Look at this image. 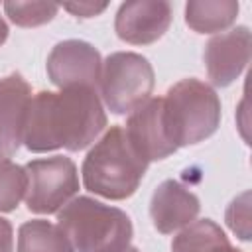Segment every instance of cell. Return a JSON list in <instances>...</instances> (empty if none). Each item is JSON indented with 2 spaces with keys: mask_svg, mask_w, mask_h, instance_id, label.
<instances>
[{
  "mask_svg": "<svg viewBox=\"0 0 252 252\" xmlns=\"http://www.w3.org/2000/svg\"><path fill=\"white\" fill-rule=\"evenodd\" d=\"M104 128L106 112L98 91L87 87L39 91L30 100L22 144L33 154L59 148L79 152L94 144Z\"/></svg>",
  "mask_w": 252,
  "mask_h": 252,
  "instance_id": "1",
  "label": "cell"
},
{
  "mask_svg": "<svg viewBox=\"0 0 252 252\" xmlns=\"http://www.w3.org/2000/svg\"><path fill=\"white\" fill-rule=\"evenodd\" d=\"M146 169L148 163L130 148L124 128L110 126L85 156L81 175L87 191L122 201L138 191Z\"/></svg>",
  "mask_w": 252,
  "mask_h": 252,
  "instance_id": "2",
  "label": "cell"
},
{
  "mask_svg": "<svg viewBox=\"0 0 252 252\" xmlns=\"http://www.w3.org/2000/svg\"><path fill=\"white\" fill-rule=\"evenodd\" d=\"M57 226L75 252H122L134 236L132 220L122 209L87 195L71 199L57 213Z\"/></svg>",
  "mask_w": 252,
  "mask_h": 252,
  "instance_id": "3",
  "label": "cell"
},
{
  "mask_svg": "<svg viewBox=\"0 0 252 252\" xmlns=\"http://www.w3.org/2000/svg\"><path fill=\"white\" fill-rule=\"evenodd\" d=\"M161 120L175 148L195 146L220 126V98L215 89L195 77L181 79L161 96Z\"/></svg>",
  "mask_w": 252,
  "mask_h": 252,
  "instance_id": "4",
  "label": "cell"
},
{
  "mask_svg": "<svg viewBox=\"0 0 252 252\" xmlns=\"http://www.w3.org/2000/svg\"><path fill=\"white\" fill-rule=\"evenodd\" d=\"M156 75L152 63L134 51H114L102 61L98 96L116 116L130 114L152 98Z\"/></svg>",
  "mask_w": 252,
  "mask_h": 252,
  "instance_id": "5",
  "label": "cell"
},
{
  "mask_svg": "<svg viewBox=\"0 0 252 252\" xmlns=\"http://www.w3.org/2000/svg\"><path fill=\"white\" fill-rule=\"evenodd\" d=\"M28 175L26 207L30 213H59L79 193V171L71 158L51 156L32 159L24 165Z\"/></svg>",
  "mask_w": 252,
  "mask_h": 252,
  "instance_id": "6",
  "label": "cell"
},
{
  "mask_svg": "<svg viewBox=\"0 0 252 252\" xmlns=\"http://www.w3.org/2000/svg\"><path fill=\"white\" fill-rule=\"evenodd\" d=\"M45 71L57 89L87 87L98 91L102 57L98 49L89 41L65 39L51 47Z\"/></svg>",
  "mask_w": 252,
  "mask_h": 252,
  "instance_id": "7",
  "label": "cell"
},
{
  "mask_svg": "<svg viewBox=\"0 0 252 252\" xmlns=\"http://www.w3.org/2000/svg\"><path fill=\"white\" fill-rule=\"evenodd\" d=\"M250 39L248 26H236L207 41L203 61L207 77L215 87H228L242 75L250 61Z\"/></svg>",
  "mask_w": 252,
  "mask_h": 252,
  "instance_id": "8",
  "label": "cell"
},
{
  "mask_svg": "<svg viewBox=\"0 0 252 252\" xmlns=\"http://www.w3.org/2000/svg\"><path fill=\"white\" fill-rule=\"evenodd\" d=\"M171 24V4L165 0H128L114 16L116 35L132 45L158 41Z\"/></svg>",
  "mask_w": 252,
  "mask_h": 252,
  "instance_id": "9",
  "label": "cell"
},
{
  "mask_svg": "<svg viewBox=\"0 0 252 252\" xmlns=\"http://www.w3.org/2000/svg\"><path fill=\"white\" fill-rule=\"evenodd\" d=\"M130 148L146 161H161L175 154V146L169 142L161 120V96H152L142 106L132 110L124 128Z\"/></svg>",
  "mask_w": 252,
  "mask_h": 252,
  "instance_id": "10",
  "label": "cell"
},
{
  "mask_svg": "<svg viewBox=\"0 0 252 252\" xmlns=\"http://www.w3.org/2000/svg\"><path fill=\"white\" fill-rule=\"evenodd\" d=\"M32 96V87L20 73L0 79V159H10L22 146Z\"/></svg>",
  "mask_w": 252,
  "mask_h": 252,
  "instance_id": "11",
  "label": "cell"
},
{
  "mask_svg": "<svg viewBox=\"0 0 252 252\" xmlns=\"http://www.w3.org/2000/svg\"><path fill=\"white\" fill-rule=\"evenodd\" d=\"M199 211V197L175 179L161 181L150 199V219L154 228L161 234H171L191 224Z\"/></svg>",
  "mask_w": 252,
  "mask_h": 252,
  "instance_id": "12",
  "label": "cell"
},
{
  "mask_svg": "<svg viewBox=\"0 0 252 252\" xmlns=\"http://www.w3.org/2000/svg\"><path fill=\"white\" fill-rule=\"evenodd\" d=\"M240 4L236 0H189L185 24L197 33H220L236 22Z\"/></svg>",
  "mask_w": 252,
  "mask_h": 252,
  "instance_id": "13",
  "label": "cell"
},
{
  "mask_svg": "<svg viewBox=\"0 0 252 252\" xmlns=\"http://www.w3.org/2000/svg\"><path fill=\"white\" fill-rule=\"evenodd\" d=\"M18 252H75L63 230L45 220L32 219L18 228Z\"/></svg>",
  "mask_w": 252,
  "mask_h": 252,
  "instance_id": "14",
  "label": "cell"
},
{
  "mask_svg": "<svg viewBox=\"0 0 252 252\" xmlns=\"http://www.w3.org/2000/svg\"><path fill=\"white\" fill-rule=\"evenodd\" d=\"M224 230L211 219H199L183 226L171 240V252H211L228 244Z\"/></svg>",
  "mask_w": 252,
  "mask_h": 252,
  "instance_id": "15",
  "label": "cell"
},
{
  "mask_svg": "<svg viewBox=\"0 0 252 252\" xmlns=\"http://www.w3.org/2000/svg\"><path fill=\"white\" fill-rule=\"evenodd\" d=\"M26 169L12 159H0V213H12L26 197Z\"/></svg>",
  "mask_w": 252,
  "mask_h": 252,
  "instance_id": "16",
  "label": "cell"
},
{
  "mask_svg": "<svg viewBox=\"0 0 252 252\" xmlns=\"http://www.w3.org/2000/svg\"><path fill=\"white\" fill-rule=\"evenodd\" d=\"M2 8L12 24L20 28H37L51 22L61 6L51 2H4Z\"/></svg>",
  "mask_w": 252,
  "mask_h": 252,
  "instance_id": "17",
  "label": "cell"
},
{
  "mask_svg": "<svg viewBox=\"0 0 252 252\" xmlns=\"http://www.w3.org/2000/svg\"><path fill=\"white\" fill-rule=\"evenodd\" d=\"M224 220L240 240H250V193L248 191L232 199V203L224 213Z\"/></svg>",
  "mask_w": 252,
  "mask_h": 252,
  "instance_id": "18",
  "label": "cell"
},
{
  "mask_svg": "<svg viewBox=\"0 0 252 252\" xmlns=\"http://www.w3.org/2000/svg\"><path fill=\"white\" fill-rule=\"evenodd\" d=\"M108 8L106 2H77V4H63V10L71 12L75 18H94L98 14H102Z\"/></svg>",
  "mask_w": 252,
  "mask_h": 252,
  "instance_id": "19",
  "label": "cell"
},
{
  "mask_svg": "<svg viewBox=\"0 0 252 252\" xmlns=\"http://www.w3.org/2000/svg\"><path fill=\"white\" fill-rule=\"evenodd\" d=\"M0 252H14V228L4 217H0Z\"/></svg>",
  "mask_w": 252,
  "mask_h": 252,
  "instance_id": "20",
  "label": "cell"
},
{
  "mask_svg": "<svg viewBox=\"0 0 252 252\" xmlns=\"http://www.w3.org/2000/svg\"><path fill=\"white\" fill-rule=\"evenodd\" d=\"M8 32H10V30H8V24H6L4 18L0 16V47L6 43V39H8Z\"/></svg>",
  "mask_w": 252,
  "mask_h": 252,
  "instance_id": "21",
  "label": "cell"
},
{
  "mask_svg": "<svg viewBox=\"0 0 252 252\" xmlns=\"http://www.w3.org/2000/svg\"><path fill=\"white\" fill-rule=\"evenodd\" d=\"M211 252H242V250L234 248V246L228 242V244H224V246H219V248H215V250H211Z\"/></svg>",
  "mask_w": 252,
  "mask_h": 252,
  "instance_id": "22",
  "label": "cell"
},
{
  "mask_svg": "<svg viewBox=\"0 0 252 252\" xmlns=\"http://www.w3.org/2000/svg\"><path fill=\"white\" fill-rule=\"evenodd\" d=\"M122 252H140V250H138L136 246H128V248H126V250H122Z\"/></svg>",
  "mask_w": 252,
  "mask_h": 252,
  "instance_id": "23",
  "label": "cell"
}]
</instances>
